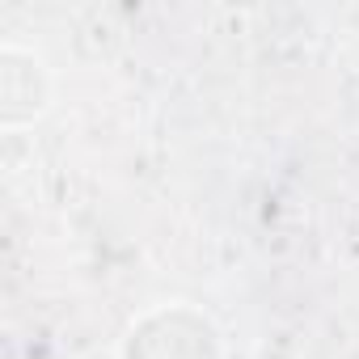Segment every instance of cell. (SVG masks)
<instances>
[{"mask_svg":"<svg viewBox=\"0 0 359 359\" xmlns=\"http://www.w3.org/2000/svg\"><path fill=\"white\" fill-rule=\"evenodd\" d=\"M47 106V72L34 60V51L5 47L0 51V110H5V127L39 118Z\"/></svg>","mask_w":359,"mask_h":359,"instance_id":"1","label":"cell"}]
</instances>
